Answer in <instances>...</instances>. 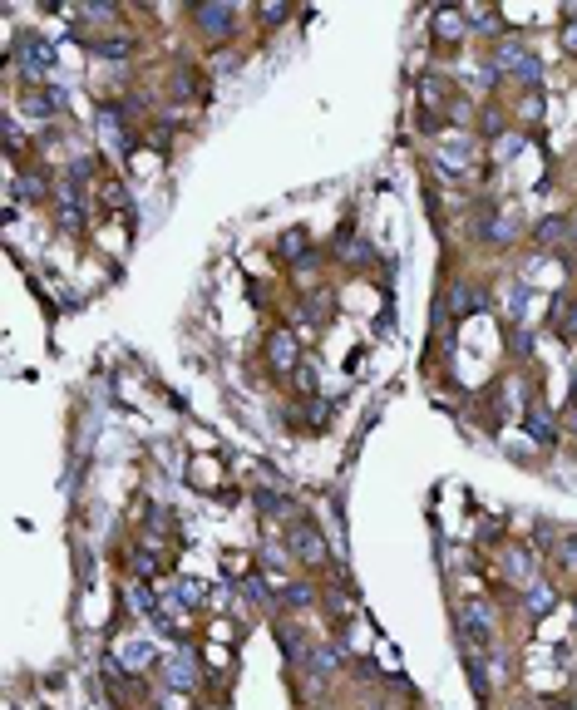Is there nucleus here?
<instances>
[{
    "mask_svg": "<svg viewBox=\"0 0 577 710\" xmlns=\"http://www.w3.org/2000/svg\"><path fill=\"white\" fill-rule=\"evenodd\" d=\"M341 252H346V262H356V267H366V262H370V247H366V242H356V247H341Z\"/></svg>",
    "mask_w": 577,
    "mask_h": 710,
    "instance_id": "nucleus-23",
    "label": "nucleus"
},
{
    "mask_svg": "<svg viewBox=\"0 0 577 710\" xmlns=\"http://www.w3.org/2000/svg\"><path fill=\"white\" fill-rule=\"evenodd\" d=\"M10 193H15V202H20V198H30V202H44V198H50V178L30 168V173H20L15 183H10Z\"/></svg>",
    "mask_w": 577,
    "mask_h": 710,
    "instance_id": "nucleus-13",
    "label": "nucleus"
},
{
    "mask_svg": "<svg viewBox=\"0 0 577 710\" xmlns=\"http://www.w3.org/2000/svg\"><path fill=\"white\" fill-rule=\"evenodd\" d=\"M562 44H568V50L577 54V20H572V25H568V30H562Z\"/></svg>",
    "mask_w": 577,
    "mask_h": 710,
    "instance_id": "nucleus-27",
    "label": "nucleus"
},
{
    "mask_svg": "<svg viewBox=\"0 0 577 710\" xmlns=\"http://www.w3.org/2000/svg\"><path fill=\"white\" fill-rule=\"evenodd\" d=\"M277 257H281V262H307V232H301V228L281 232V242H277Z\"/></svg>",
    "mask_w": 577,
    "mask_h": 710,
    "instance_id": "nucleus-15",
    "label": "nucleus"
},
{
    "mask_svg": "<svg viewBox=\"0 0 577 710\" xmlns=\"http://www.w3.org/2000/svg\"><path fill=\"white\" fill-rule=\"evenodd\" d=\"M20 143H25V139H20V123H15V119H5V149H10V153H20Z\"/></svg>",
    "mask_w": 577,
    "mask_h": 710,
    "instance_id": "nucleus-24",
    "label": "nucleus"
},
{
    "mask_svg": "<svg viewBox=\"0 0 577 710\" xmlns=\"http://www.w3.org/2000/svg\"><path fill=\"white\" fill-rule=\"evenodd\" d=\"M558 607V588H548V582H528V592H523V612L528 617H543V612H553Z\"/></svg>",
    "mask_w": 577,
    "mask_h": 710,
    "instance_id": "nucleus-11",
    "label": "nucleus"
},
{
    "mask_svg": "<svg viewBox=\"0 0 577 710\" xmlns=\"http://www.w3.org/2000/svg\"><path fill=\"white\" fill-rule=\"evenodd\" d=\"M192 25H198L208 40H222V35H232L237 10H232V5H218V0H208V5H192Z\"/></svg>",
    "mask_w": 577,
    "mask_h": 710,
    "instance_id": "nucleus-5",
    "label": "nucleus"
},
{
    "mask_svg": "<svg viewBox=\"0 0 577 710\" xmlns=\"http://www.w3.org/2000/svg\"><path fill=\"white\" fill-rule=\"evenodd\" d=\"M287 15H291V5H287V0H271V5H262V25H281Z\"/></svg>",
    "mask_w": 577,
    "mask_h": 710,
    "instance_id": "nucleus-22",
    "label": "nucleus"
},
{
    "mask_svg": "<svg viewBox=\"0 0 577 710\" xmlns=\"http://www.w3.org/2000/svg\"><path fill=\"white\" fill-rule=\"evenodd\" d=\"M553 331L562 341H577V301L572 297H553Z\"/></svg>",
    "mask_w": 577,
    "mask_h": 710,
    "instance_id": "nucleus-12",
    "label": "nucleus"
},
{
    "mask_svg": "<svg viewBox=\"0 0 577 710\" xmlns=\"http://www.w3.org/2000/svg\"><path fill=\"white\" fill-rule=\"evenodd\" d=\"M494 64L499 70H508V79H518V84H528V89H543V60L528 44H518V40H504L499 50H494Z\"/></svg>",
    "mask_w": 577,
    "mask_h": 710,
    "instance_id": "nucleus-1",
    "label": "nucleus"
},
{
    "mask_svg": "<svg viewBox=\"0 0 577 710\" xmlns=\"http://www.w3.org/2000/svg\"><path fill=\"white\" fill-rule=\"evenodd\" d=\"M10 60H20V74L35 84V79H44V74L54 70V44L44 40V35H20L15 50H10Z\"/></svg>",
    "mask_w": 577,
    "mask_h": 710,
    "instance_id": "nucleus-2",
    "label": "nucleus"
},
{
    "mask_svg": "<svg viewBox=\"0 0 577 710\" xmlns=\"http://www.w3.org/2000/svg\"><path fill=\"white\" fill-rule=\"evenodd\" d=\"M523 311H528V281L513 277L508 281V321H523Z\"/></svg>",
    "mask_w": 577,
    "mask_h": 710,
    "instance_id": "nucleus-17",
    "label": "nucleus"
},
{
    "mask_svg": "<svg viewBox=\"0 0 577 710\" xmlns=\"http://www.w3.org/2000/svg\"><path fill=\"white\" fill-rule=\"evenodd\" d=\"M449 306H455V321H464V316H474V311L489 306V287L464 277V281H455V291H449Z\"/></svg>",
    "mask_w": 577,
    "mask_h": 710,
    "instance_id": "nucleus-6",
    "label": "nucleus"
},
{
    "mask_svg": "<svg viewBox=\"0 0 577 710\" xmlns=\"http://www.w3.org/2000/svg\"><path fill=\"white\" fill-rule=\"evenodd\" d=\"M316 385H321V370H316V360H301V365H297V390H316Z\"/></svg>",
    "mask_w": 577,
    "mask_h": 710,
    "instance_id": "nucleus-20",
    "label": "nucleus"
},
{
    "mask_svg": "<svg viewBox=\"0 0 577 710\" xmlns=\"http://www.w3.org/2000/svg\"><path fill=\"white\" fill-rule=\"evenodd\" d=\"M562 430H568V434L577 439V404H572V410H568V414H562Z\"/></svg>",
    "mask_w": 577,
    "mask_h": 710,
    "instance_id": "nucleus-26",
    "label": "nucleus"
},
{
    "mask_svg": "<svg viewBox=\"0 0 577 710\" xmlns=\"http://www.w3.org/2000/svg\"><path fill=\"white\" fill-rule=\"evenodd\" d=\"M202 592H208V588H202V582H178V602H183L188 607V612H198V607H202Z\"/></svg>",
    "mask_w": 577,
    "mask_h": 710,
    "instance_id": "nucleus-19",
    "label": "nucleus"
},
{
    "mask_svg": "<svg viewBox=\"0 0 577 710\" xmlns=\"http://www.w3.org/2000/svg\"><path fill=\"white\" fill-rule=\"evenodd\" d=\"M504 578H513V582H538V552H533V548L504 552Z\"/></svg>",
    "mask_w": 577,
    "mask_h": 710,
    "instance_id": "nucleus-9",
    "label": "nucleus"
},
{
    "mask_svg": "<svg viewBox=\"0 0 577 710\" xmlns=\"http://www.w3.org/2000/svg\"><path fill=\"white\" fill-rule=\"evenodd\" d=\"M297 360H307L301 345H297V336H291L287 326H277V331L267 336V365L277 370V375H297Z\"/></svg>",
    "mask_w": 577,
    "mask_h": 710,
    "instance_id": "nucleus-3",
    "label": "nucleus"
},
{
    "mask_svg": "<svg viewBox=\"0 0 577 710\" xmlns=\"http://www.w3.org/2000/svg\"><path fill=\"white\" fill-rule=\"evenodd\" d=\"M528 434H533V444H543V449H553L562 439L558 420H553V414H543V410H528Z\"/></svg>",
    "mask_w": 577,
    "mask_h": 710,
    "instance_id": "nucleus-14",
    "label": "nucleus"
},
{
    "mask_svg": "<svg viewBox=\"0 0 577 710\" xmlns=\"http://www.w3.org/2000/svg\"><path fill=\"white\" fill-rule=\"evenodd\" d=\"M572 242H577V212H572Z\"/></svg>",
    "mask_w": 577,
    "mask_h": 710,
    "instance_id": "nucleus-28",
    "label": "nucleus"
},
{
    "mask_svg": "<svg viewBox=\"0 0 577 710\" xmlns=\"http://www.w3.org/2000/svg\"><path fill=\"white\" fill-rule=\"evenodd\" d=\"M89 50H94L99 54V60H129V54H133V40H123V35H104V40H94V44H89Z\"/></svg>",
    "mask_w": 577,
    "mask_h": 710,
    "instance_id": "nucleus-16",
    "label": "nucleus"
},
{
    "mask_svg": "<svg viewBox=\"0 0 577 710\" xmlns=\"http://www.w3.org/2000/svg\"><path fill=\"white\" fill-rule=\"evenodd\" d=\"M291 552H297V562H311V568H321L331 552H326V538H321V528L307 523V518H297L291 523Z\"/></svg>",
    "mask_w": 577,
    "mask_h": 710,
    "instance_id": "nucleus-4",
    "label": "nucleus"
},
{
    "mask_svg": "<svg viewBox=\"0 0 577 710\" xmlns=\"http://www.w3.org/2000/svg\"><path fill=\"white\" fill-rule=\"evenodd\" d=\"M311 602H316V592L307 588V582H291V588H287V607H291V612H307Z\"/></svg>",
    "mask_w": 577,
    "mask_h": 710,
    "instance_id": "nucleus-18",
    "label": "nucleus"
},
{
    "mask_svg": "<svg viewBox=\"0 0 577 710\" xmlns=\"http://www.w3.org/2000/svg\"><path fill=\"white\" fill-rule=\"evenodd\" d=\"M429 30H435V40H445V44H455L469 35V20H464V5H439V10H429Z\"/></svg>",
    "mask_w": 577,
    "mask_h": 710,
    "instance_id": "nucleus-7",
    "label": "nucleus"
},
{
    "mask_svg": "<svg viewBox=\"0 0 577 710\" xmlns=\"http://www.w3.org/2000/svg\"><path fill=\"white\" fill-rule=\"evenodd\" d=\"M163 681L173 686V691H192V686H198V661H192L188 647H178L173 657L163 661Z\"/></svg>",
    "mask_w": 577,
    "mask_h": 710,
    "instance_id": "nucleus-8",
    "label": "nucleus"
},
{
    "mask_svg": "<svg viewBox=\"0 0 577 710\" xmlns=\"http://www.w3.org/2000/svg\"><path fill=\"white\" fill-rule=\"evenodd\" d=\"M558 558H562V562H577V538H572V533H568V538H562V548H558Z\"/></svg>",
    "mask_w": 577,
    "mask_h": 710,
    "instance_id": "nucleus-25",
    "label": "nucleus"
},
{
    "mask_svg": "<svg viewBox=\"0 0 577 710\" xmlns=\"http://www.w3.org/2000/svg\"><path fill=\"white\" fill-rule=\"evenodd\" d=\"M533 242H538V247H562V242H572V218H543L538 228H533Z\"/></svg>",
    "mask_w": 577,
    "mask_h": 710,
    "instance_id": "nucleus-10",
    "label": "nucleus"
},
{
    "mask_svg": "<svg viewBox=\"0 0 577 710\" xmlns=\"http://www.w3.org/2000/svg\"><path fill=\"white\" fill-rule=\"evenodd\" d=\"M242 592H247V602H257V607H267V602H271V597H267V592H271V588H267V578H247V582H242Z\"/></svg>",
    "mask_w": 577,
    "mask_h": 710,
    "instance_id": "nucleus-21",
    "label": "nucleus"
}]
</instances>
